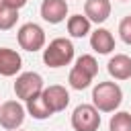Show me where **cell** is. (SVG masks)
I'll list each match as a JSON object with an SVG mask.
<instances>
[{
	"label": "cell",
	"instance_id": "6da1fadb",
	"mask_svg": "<svg viewBox=\"0 0 131 131\" xmlns=\"http://www.w3.org/2000/svg\"><path fill=\"white\" fill-rule=\"evenodd\" d=\"M123 102V90L117 82H98L92 88V104L100 113H115Z\"/></svg>",
	"mask_w": 131,
	"mask_h": 131
},
{
	"label": "cell",
	"instance_id": "7a4b0ae2",
	"mask_svg": "<svg viewBox=\"0 0 131 131\" xmlns=\"http://www.w3.org/2000/svg\"><path fill=\"white\" fill-rule=\"evenodd\" d=\"M98 74V61L94 59V55H80L76 59V63L72 66L70 70V76H68V82L74 90H84L92 84V80L96 78Z\"/></svg>",
	"mask_w": 131,
	"mask_h": 131
},
{
	"label": "cell",
	"instance_id": "3957f363",
	"mask_svg": "<svg viewBox=\"0 0 131 131\" xmlns=\"http://www.w3.org/2000/svg\"><path fill=\"white\" fill-rule=\"evenodd\" d=\"M74 43L66 37H57L49 41V45L43 49V63L47 68H63L70 66L74 59Z\"/></svg>",
	"mask_w": 131,
	"mask_h": 131
},
{
	"label": "cell",
	"instance_id": "277c9868",
	"mask_svg": "<svg viewBox=\"0 0 131 131\" xmlns=\"http://www.w3.org/2000/svg\"><path fill=\"white\" fill-rule=\"evenodd\" d=\"M43 90H45L43 78L37 72H23V74L16 76V82H14V94H16V98H20V100L27 102V100L39 96Z\"/></svg>",
	"mask_w": 131,
	"mask_h": 131
},
{
	"label": "cell",
	"instance_id": "5b68a950",
	"mask_svg": "<svg viewBox=\"0 0 131 131\" xmlns=\"http://www.w3.org/2000/svg\"><path fill=\"white\" fill-rule=\"evenodd\" d=\"M74 131H98L100 127V111L94 104H78L72 113Z\"/></svg>",
	"mask_w": 131,
	"mask_h": 131
},
{
	"label": "cell",
	"instance_id": "8992f818",
	"mask_svg": "<svg viewBox=\"0 0 131 131\" xmlns=\"http://www.w3.org/2000/svg\"><path fill=\"white\" fill-rule=\"evenodd\" d=\"M16 39H18L20 49H25V51L35 53L45 47V31L37 23H25L16 33Z\"/></svg>",
	"mask_w": 131,
	"mask_h": 131
},
{
	"label": "cell",
	"instance_id": "52a82bcc",
	"mask_svg": "<svg viewBox=\"0 0 131 131\" xmlns=\"http://www.w3.org/2000/svg\"><path fill=\"white\" fill-rule=\"evenodd\" d=\"M25 115H27V108L18 100H6L0 106V125L6 131H16L25 123Z\"/></svg>",
	"mask_w": 131,
	"mask_h": 131
},
{
	"label": "cell",
	"instance_id": "ba28073f",
	"mask_svg": "<svg viewBox=\"0 0 131 131\" xmlns=\"http://www.w3.org/2000/svg\"><path fill=\"white\" fill-rule=\"evenodd\" d=\"M41 94H43L47 106L51 108V113H61V111H66V106L70 104V92H68L63 86H59V84L47 86Z\"/></svg>",
	"mask_w": 131,
	"mask_h": 131
},
{
	"label": "cell",
	"instance_id": "9c48e42d",
	"mask_svg": "<svg viewBox=\"0 0 131 131\" xmlns=\"http://www.w3.org/2000/svg\"><path fill=\"white\" fill-rule=\"evenodd\" d=\"M20 68H23L20 53L10 47H0V76L12 78L20 72Z\"/></svg>",
	"mask_w": 131,
	"mask_h": 131
},
{
	"label": "cell",
	"instance_id": "30bf717a",
	"mask_svg": "<svg viewBox=\"0 0 131 131\" xmlns=\"http://www.w3.org/2000/svg\"><path fill=\"white\" fill-rule=\"evenodd\" d=\"M41 16L49 25H59L68 16V2L66 0H43L41 2Z\"/></svg>",
	"mask_w": 131,
	"mask_h": 131
},
{
	"label": "cell",
	"instance_id": "8fae6325",
	"mask_svg": "<svg viewBox=\"0 0 131 131\" xmlns=\"http://www.w3.org/2000/svg\"><path fill=\"white\" fill-rule=\"evenodd\" d=\"M84 16L90 23H104L111 16V2L108 0H86L84 2Z\"/></svg>",
	"mask_w": 131,
	"mask_h": 131
},
{
	"label": "cell",
	"instance_id": "7c38bea8",
	"mask_svg": "<svg viewBox=\"0 0 131 131\" xmlns=\"http://www.w3.org/2000/svg\"><path fill=\"white\" fill-rule=\"evenodd\" d=\"M106 70H108L111 78H115V80H129L131 78V57L125 53H117L108 59Z\"/></svg>",
	"mask_w": 131,
	"mask_h": 131
},
{
	"label": "cell",
	"instance_id": "4fadbf2b",
	"mask_svg": "<svg viewBox=\"0 0 131 131\" xmlns=\"http://www.w3.org/2000/svg\"><path fill=\"white\" fill-rule=\"evenodd\" d=\"M90 47L96 53H100V55L111 53L115 49V37H113V33L108 29H102V27L96 29V31H92L90 33Z\"/></svg>",
	"mask_w": 131,
	"mask_h": 131
},
{
	"label": "cell",
	"instance_id": "5bb4252c",
	"mask_svg": "<svg viewBox=\"0 0 131 131\" xmlns=\"http://www.w3.org/2000/svg\"><path fill=\"white\" fill-rule=\"evenodd\" d=\"M68 33L76 39H82L90 33V20L84 14H72L68 16Z\"/></svg>",
	"mask_w": 131,
	"mask_h": 131
},
{
	"label": "cell",
	"instance_id": "9a60e30c",
	"mask_svg": "<svg viewBox=\"0 0 131 131\" xmlns=\"http://www.w3.org/2000/svg\"><path fill=\"white\" fill-rule=\"evenodd\" d=\"M27 113H29L33 119H37V121L49 119V117L53 115V113H51V108L47 106V102H45L43 94H39V96H35V98H31V100H27Z\"/></svg>",
	"mask_w": 131,
	"mask_h": 131
},
{
	"label": "cell",
	"instance_id": "2e32d148",
	"mask_svg": "<svg viewBox=\"0 0 131 131\" xmlns=\"http://www.w3.org/2000/svg\"><path fill=\"white\" fill-rule=\"evenodd\" d=\"M108 131H131V113L119 111L108 121Z\"/></svg>",
	"mask_w": 131,
	"mask_h": 131
},
{
	"label": "cell",
	"instance_id": "e0dca14e",
	"mask_svg": "<svg viewBox=\"0 0 131 131\" xmlns=\"http://www.w3.org/2000/svg\"><path fill=\"white\" fill-rule=\"evenodd\" d=\"M16 20H18V10H14L10 6H6V8L0 10V31L12 29L16 25Z\"/></svg>",
	"mask_w": 131,
	"mask_h": 131
},
{
	"label": "cell",
	"instance_id": "ac0fdd59",
	"mask_svg": "<svg viewBox=\"0 0 131 131\" xmlns=\"http://www.w3.org/2000/svg\"><path fill=\"white\" fill-rule=\"evenodd\" d=\"M119 37H121L123 43L131 45V14L121 18V23H119Z\"/></svg>",
	"mask_w": 131,
	"mask_h": 131
},
{
	"label": "cell",
	"instance_id": "d6986e66",
	"mask_svg": "<svg viewBox=\"0 0 131 131\" xmlns=\"http://www.w3.org/2000/svg\"><path fill=\"white\" fill-rule=\"evenodd\" d=\"M27 2H29V0H6V4H8L10 8H14V10H20Z\"/></svg>",
	"mask_w": 131,
	"mask_h": 131
},
{
	"label": "cell",
	"instance_id": "ffe728a7",
	"mask_svg": "<svg viewBox=\"0 0 131 131\" xmlns=\"http://www.w3.org/2000/svg\"><path fill=\"white\" fill-rule=\"evenodd\" d=\"M6 6H8V4H6V0H0V10H2V8H6Z\"/></svg>",
	"mask_w": 131,
	"mask_h": 131
},
{
	"label": "cell",
	"instance_id": "44dd1931",
	"mask_svg": "<svg viewBox=\"0 0 131 131\" xmlns=\"http://www.w3.org/2000/svg\"><path fill=\"white\" fill-rule=\"evenodd\" d=\"M121 2H127V0H121Z\"/></svg>",
	"mask_w": 131,
	"mask_h": 131
},
{
	"label": "cell",
	"instance_id": "7402d4cb",
	"mask_svg": "<svg viewBox=\"0 0 131 131\" xmlns=\"http://www.w3.org/2000/svg\"><path fill=\"white\" fill-rule=\"evenodd\" d=\"M16 131H20V129H16Z\"/></svg>",
	"mask_w": 131,
	"mask_h": 131
},
{
	"label": "cell",
	"instance_id": "603a6c76",
	"mask_svg": "<svg viewBox=\"0 0 131 131\" xmlns=\"http://www.w3.org/2000/svg\"><path fill=\"white\" fill-rule=\"evenodd\" d=\"M0 106H2V104H0Z\"/></svg>",
	"mask_w": 131,
	"mask_h": 131
}]
</instances>
